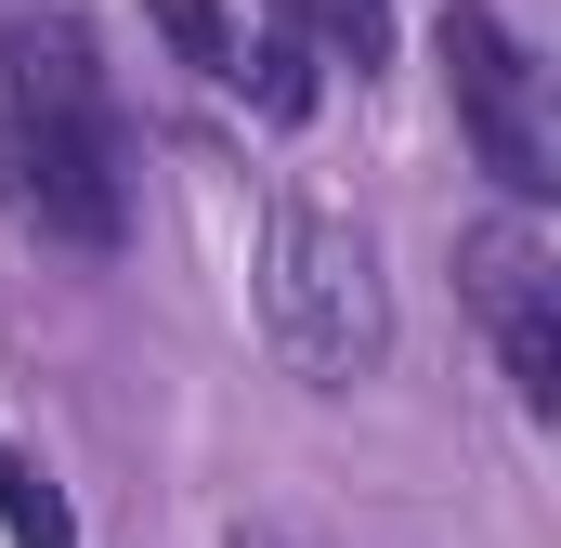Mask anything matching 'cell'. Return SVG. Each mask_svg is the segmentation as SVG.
Listing matches in <instances>:
<instances>
[{
    "label": "cell",
    "instance_id": "cell-1",
    "mask_svg": "<svg viewBox=\"0 0 561 548\" xmlns=\"http://www.w3.org/2000/svg\"><path fill=\"white\" fill-rule=\"evenodd\" d=\"M0 183L53 249H118L131 236V118L79 13H26L0 39Z\"/></svg>",
    "mask_w": 561,
    "mask_h": 548
},
{
    "label": "cell",
    "instance_id": "cell-2",
    "mask_svg": "<svg viewBox=\"0 0 561 548\" xmlns=\"http://www.w3.org/2000/svg\"><path fill=\"white\" fill-rule=\"evenodd\" d=\"M262 327L313 392H353L392 366V287L379 249L340 222V209H275L262 222Z\"/></svg>",
    "mask_w": 561,
    "mask_h": 548
},
{
    "label": "cell",
    "instance_id": "cell-3",
    "mask_svg": "<svg viewBox=\"0 0 561 548\" xmlns=\"http://www.w3.org/2000/svg\"><path fill=\"white\" fill-rule=\"evenodd\" d=\"M431 53H444L457 132H470V157L496 170V196H510V209H549L561 196V132H549V66L523 53V26H510L496 0H444Z\"/></svg>",
    "mask_w": 561,
    "mask_h": 548
},
{
    "label": "cell",
    "instance_id": "cell-4",
    "mask_svg": "<svg viewBox=\"0 0 561 548\" xmlns=\"http://www.w3.org/2000/svg\"><path fill=\"white\" fill-rule=\"evenodd\" d=\"M457 287H470V313H483L523 418H561V262H549V236H536V209L470 222L457 236Z\"/></svg>",
    "mask_w": 561,
    "mask_h": 548
},
{
    "label": "cell",
    "instance_id": "cell-5",
    "mask_svg": "<svg viewBox=\"0 0 561 548\" xmlns=\"http://www.w3.org/2000/svg\"><path fill=\"white\" fill-rule=\"evenodd\" d=\"M236 92H249L275 132H300V118H313V92H327V53H313V26H300L287 0L249 26V79H236Z\"/></svg>",
    "mask_w": 561,
    "mask_h": 548
},
{
    "label": "cell",
    "instance_id": "cell-6",
    "mask_svg": "<svg viewBox=\"0 0 561 548\" xmlns=\"http://www.w3.org/2000/svg\"><path fill=\"white\" fill-rule=\"evenodd\" d=\"M144 26H157L209 92H236V79H249V13H222V0H144Z\"/></svg>",
    "mask_w": 561,
    "mask_h": 548
},
{
    "label": "cell",
    "instance_id": "cell-7",
    "mask_svg": "<svg viewBox=\"0 0 561 548\" xmlns=\"http://www.w3.org/2000/svg\"><path fill=\"white\" fill-rule=\"evenodd\" d=\"M300 26H313V53L327 66H353V79H379L392 66V0H287Z\"/></svg>",
    "mask_w": 561,
    "mask_h": 548
},
{
    "label": "cell",
    "instance_id": "cell-8",
    "mask_svg": "<svg viewBox=\"0 0 561 548\" xmlns=\"http://www.w3.org/2000/svg\"><path fill=\"white\" fill-rule=\"evenodd\" d=\"M0 536H13V548H79L66 496H53V470H39L26 444H0Z\"/></svg>",
    "mask_w": 561,
    "mask_h": 548
}]
</instances>
